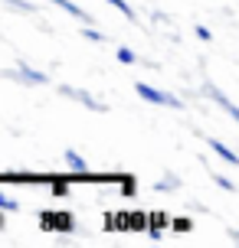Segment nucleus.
Listing matches in <instances>:
<instances>
[{
  "label": "nucleus",
  "mask_w": 239,
  "mask_h": 248,
  "mask_svg": "<svg viewBox=\"0 0 239 248\" xmlns=\"http://www.w3.org/2000/svg\"><path fill=\"white\" fill-rule=\"evenodd\" d=\"M39 229L43 232H63V235H69V232H76V219H72V212H66V209H43L39 212Z\"/></svg>",
  "instance_id": "2"
},
{
  "label": "nucleus",
  "mask_w": 239,
  "mask_h": 248,
  "mask_svg": "<svg viewBox=\"0 0 239 248\" xmlns=\"http://www.w3.org/2000/svg\"><path fill=\"white\" fill-rule=\"evenodd\" d=\"M115 59L121 62V65H135V62H138V52H135V49H128V46H118Z\"/></svg>",
  "instance_id": "13"
},
{
  "label": "nucleus",
  "mask_w": 239,
  "mask_h": 248,
  "mask_svg": "<svg viewBox=\"0 0 239 248\" xmlns=\"http://www.w3.org/2000/svg\"><path fill=\"white\" fill-rule=\"evenodd\" d=\"M108 3H112V7L121 13V16H128V23H138V13L131 10V3H125V0H108Z\"/></svg>",
  "instance_id": "12"
},
{
  "label": "nucleus",
  "mask_w": 239,
  "mask_h": 248,
  "mask_svg": "<svg viewBox=\"0 0 239 248\" xmlns=\"http://www.w3.org/2000/svg\"><path fill=\"white\" fill-rule=\"evenodd\" d=\"M206 147L213 150V154H216V157H220L223 163H233V167H239V154H236L233 147H226L223 140H216V137H210V140H206Z\"/></svg>",
  "instance_id": "8"
},
{
  "label": "nucleus",
  "mask_w": 239,
  "mask_h": 248,
  "mask_svg": "<svg viewBox=\"0 0 239 248\" xmlns=\"http://www.w3.org/2000/svg\"><path fill=\"white\" fill-rule=\"evenodd\" d=\"M193 33H197V39H203V43H210V39H213V30H210V26H203V23L193 26Z\"/></svg>",
  "instance_id": "20"
},
{
  "label": "nucleus",
  "mask_w": 239,
  "mask_h": 248,
  "mask_svg": "<svg viewBox=\"0 0 239 248\" xmlns=\"http://www.w3.org/2000/svg\"><path fill=\"white\" fill-rule=\"evenodd\" d=\"M171 225V219H167V212H148V235L154 238V242H161L164 238V229Z\"/></svg>",
  "instance_id": "7"
},
{
  "label": "nucleus",
  "mask_w": 239,
  "mask_h": 248,
  "mask_svg": "<svg viewBox=\"0 0 239 248\" xmlns=\"http://www.w3.org/2000/svg\"><path fill=\"white\" fill-rule=\"evenodd\" d=\"M59 95L69 101H76V105H82V108H88V111H95V114H105L108 111V105L102 98H95L92 92H85V88H72V85H59Z\"/></svg>",
  "instance_id": "4"
},
{
  "label": "nucleus",
  "mask_w": 239,
  "mask_h": 248,
  "mask_svg": "<svg viewBox=\"0 0 239 248\" xmlns=\"http://www.w3.org/2000/svg\"><path fill=\"white\" fill-rule=\"evenodd\" d=\"M46 3H56V7H59L63 13H69V16H76L79 23H92V16H88V13L82 10L79 3H72V0H46Z\"/></svg>",
  "instance_id": "10"
},
{
  "label": "nucleus",
  "mask_w": 239,
  "mask_h": 248,
  "mask_svg": "<svg viewBox=\"0 0 239 248\" xmlns=\"http://www.w3.org/2000/svg\"><path fill=\"white\" fill-rule=\"evenodd\" d=\"M82 36H85L88 43H105V33H99V30H92L88 23H85V30H82Z\"/></svg>",
  "instance_id": "19"
},
{
  "label": "nucleus",
  "mask_w": 239,
  "mask_h": 248,
  "mask_svg": "<svg viewBox=\"0 0 239 248\" xmlns=\"http://www.w3.org/2000/svg\"><path fill=\"white\" fill-rule=\"evenodd\" d=\"M3 212H7V209H3ZM3 212H0V229H3V222H7V219H3Z\"/></svg>",
  "instance_id": "23"
},
{
  "label": "nucleus",
  "mask_w": 239,
  "mask_h": 248,
  "mask_svg": "<svg viewBox=\"0 0 239 248\" xmlns=\"http://www.w3.org/2000/svg\"><path fill=\"white\" fill-rule=\"evenodd\" d=\"M177 186H180L177 176H164L161 183H154V189H157V193H171V189H177Z\"/></svg>",
  "instance_id": "15"
},
{
  "label": "nucleus",
  "mask_w": 239,
  "mask_h": 248,
  "mask_svg": "<svg viewBox=\"0 0 239 248\" xmlns=\"http://www.w3.org/2000/svg\"><path fill=\"white\" fill-rule=\"evenodd\" d=\"M105 229H112V232H148V212L131 209V212L108 216V219H105Z\"/></svg>",
  "instance_id": "1"
},
{
  "label": "nucleus",
  "mask_w": 239,
  "mask_h": 248,
  "mask_svg": "<svg viewBox=\"0 0 239 248\" xmlns=\"http://www.w3.org/2000/svg\"><path fill=\"white\" fill-rule=\"evenodd\" d=\"M63 160H66V167L72 170V173H79V176H88V160L79 154V150H66L63 154Z\"/></svg>",
  "instance_id": "9"
},
{
  "label": "nucleus",
  "mask_w": 239,
  "mask_h": 248,
  "mask_svg": "<svg viewBox=\"0 0 239 248\" xmlns=\"http://www.w3.org/2000/svg\"><path fill=\"white\" fill-rule=\"evenodd\" d=\"M50 193H52L56 199H66V196H69V183H66V180H52Z\"/></svg>",
  "instance_id": "16"
},
{
  "label": "nucleus",
  "mask_w": 239,
  "mask_h": 248,
  "mask_svg": "<svg viewBox=\"0 0 239 248\" xmlns=\"http://www.w3.org/2000/svg\"><path fill=\"white\" fill-rule=\"evenodd\" d=\"M118 189H121V196H135V193H138V180H135V176L131 173H118Z\"/></svg>",
  "instance_id": "11"
},
{
  "label": "nucleus",
  "mask_w": 239,
  "mask_h": 248,
  "mask_svg": "<svg viewBox=\"0 0 239 248\" xmlns=\"http://www.w3.org/2000/svg\"><path fill=\"white\" fill-rule=\"evenodd\" d=\"M200 95H203V98H210V101H216V105H220V108H223V111H226L229 118H233V121L239 124V105H236L233 98H229L223 88H216L213 82H203V85H200Z\"/></svg>",
  "instance_id": "6"
},
{
  "label": "nucleus",
  "mask_w": 239,
  "mask_h": 248,
  "mask_svg": "<svg viewBox=\"0 0 239 248\" xmlns=\"http://www.w3.org/2000/svg\"><path fill=\"white\" fill-rule=\"evenodd\" d=\"M7 78H13V82H20V85H50V75L39 72V69H33V65H26V62H17L13 69H7Z\"/></svg>",
  "instance_id": "5"
},
{
  "label": "nucleus",
  "mask_w": 239,
  "mask_h": 248,
  "mask_svg": "<svg viewBox=\"0 0 239 248\" xmlns=\"http://www.w3.org/2000/svg\"><path fill=\"white\" fill-rule=\"evenodd\" d=\"M0 209H7V212L17 209V199H10L7 193H3V189H0Z\"/></svg>",
  "instance_id": "21"
},
{
  "label": "nucleus",
  "mask_w": 239,
  "mask_h": 248,
  "mask_svg": "<svg viewBox=\"0 0 239 248\" xmlns=\"http://www.w3.org/2000/svg\"><path fill=\"white\" fill-rule=\"evenodd\" d=\"M213 183H216V186H220V189H226V193H236V189H239V186H236V183H233V180H229V176H220V173H216V176H213Z\"/></svg>",
  "instance_id": "17"
},
{
  "label": "nucleus",
  "mask_w": 239,
  "mask_h": 248,
  "mask_svg": "<svg viewBox=\"0 0 239 248\" xmlns=\"http://www.w3.org/2000/svg\"><path fill=\"white\" fill-rule=\"evenodd\" d=\"M171 229H174V232H193V219H187V216L171 219Z\"/></svg>",
  "instance_id": "14"
},
{
  "label": "nucleus",
  "mask_w": 239,
  "mask_h": 248,
  "mask_svg": "<svg viewBox=\"0 0 239 248\" xmlns=\"http://www.w3.org/2000/svg\"><path fill=\"white\" fill-rule=\"evenodd\" d=\"M229 242H233V245H239V229H233V232H229Z\"/></svg>",
  "instance_id": "22"
},
{
  "label": "nucleus",
  "mask_w": 239,
  "mask_h": 248,
  "mask_svg": "<svg viewBox=\"0 0 239 248\" xmlns=\"http://www.w3.org/2000/svg\"><path fill=\"white\" fill-rule=\"evenodd\" d=\"M7 7H13V10H26V13H36V3H26V0H3Z\"/></svg>",
  "instance_id": "18"
},
{
  "label": "nucleus",
  "mask_w": 239,
  "mask_h": 248,
  "mask_svg": "<svg viewBox=\"0 0 239 248\" xmlns=\"http://www.w3.org/2000/svg\"><path fill=\"white\" fill-rule=\"evenodd\" d=\"M135 92H138L141 101L157 105V108H184V101L177 98V95H171V92H161V88L148 85V82H138V85H135Z\"/></svg>",
  "instance_id": "3"
}]
</instances>
